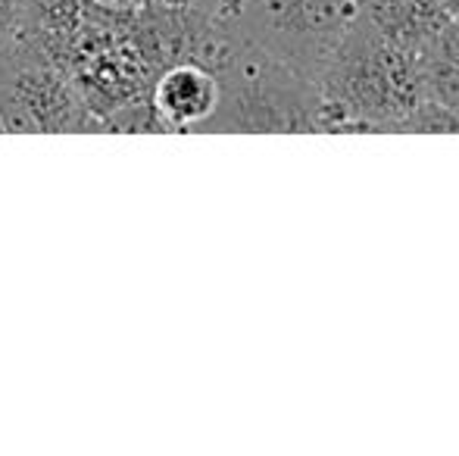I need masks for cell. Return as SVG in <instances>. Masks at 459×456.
Masks as SVG:
<instances>
[{"mask_svg":"<svg viewBox=\"0 0 459 456\" xmlns=\"http://www.w3.org/2000/svg\"><path fill=\"white\" fill-rule=\"evenodd\" d=\"M319 132H397L422 104V54L385 41L359 22L316 82Z\"/></svg>","mask_w":459,"mask_h":456,"instance_id":"cell-1","label":"cell"},{"mask_svg":"<svg viewBox=\"0 0 459 456\" xmlns=\"http://www.w3.org/2000/svg\"><path fill=\"white\" fill-rule=\"evenodd\" d=\"M216 75L222 98L200 132H319V88L241 35Z\"/></svg>","mask_w":459,"mask_h":456,"instance_id":"cell-2","label":"cell"},{"mask_svg":"<svg viewBox=\"0 0 459 456\" xmlns=\"http://www.w3.org/2000/svg\"><path fill=\"white\" fill-rule=\"evenodd\" d=\"M359 22V0H231V31L316 85Z\"/></svg>","mask_w":459,"mask_h":456,"instance_id":"cell-3","label":"cell"},{"mask_svg":"<svg viewBox=\"0 0 459 456\" xmlns=\"http://www.w3.org/2000/svg\"><path fill=\"white\" fill-rule=\"evenodd\" d=\"M219 98V75L197 60H182L153 82V125L163 132H200L216 113Z\"/></svg>","mask_w":459,"mask_h":456,"instance_id":"cell-4","label":"cell"},{"mask_svg":"<svg viewBox=\"0 0 459 456\" xmlns=\"http://www.w3.org/2000/svg\"><path fill=\"white\" fill-rule=\"evenodd\" d=\"M359 16L385 41L422 56L435 44L441 25L450 19L441 0H363Z\"/></svg>","mask_w":459,"mask_h":456,"instance_id":"cell-5","label":"cell"},{"mask_svg":"<svg viewBox=\"0 0 459 456\" xmlns=\"http://www.w3.org/2000/svg\"><path fill=\"white\" fill-rule=\"evenodd\" d=\"M422 94L459 116V63L437 54L422 56Z\"/></svg>","mask_w":459,"mask_h":456,"instance_id":"cell-6","label":"cell"},{"mask_svg":"<svg viewBox=\"0 0 459 456\" xmlns=\"http://www.w3.org/2000/svg\"><path fill=\"white\" fill-rule=\"evenodd\" d=\"M410 132H422V134L450 132V134H459V116L444 110V107H437L435 100L422 98V104L406 116V122L400 125V134H410Z\"/></svg>","mask_w":459,"mask_h":456,"instance_id":"cell-7","label":"cell"},{"mask_svg":"<svg viewBox=\"0 0 459 456\" xmlns=\"http://www.w3.org/2000/svg\"><path fill=\"white\" fill-rule=\"evenodd\" d=\"M429 54H437V56H444V60L459 63V16H450L447 22L441 25V31H437Z\"/></svg>","mask_w":459,"mask_h":456,"instance_id":"cell-8","label":"cell"},{"mask_svg":"<svg viewBox=\"0 0 459 456\" xmlns=\"http://www.w3.org/2000/svg\"><path fill=\"white\" fill-rule=\"evenodd\" d=\"M441 6L447 10V16H459V0H441Z\"/></svg>","mask_w":459,"mask_h":456,"instance_id":"cell-9","label":"cell"},{"mask_svg":"<svg viewBox=\"0 0 459 456\" xmlns=\"http://www.w3.org/2000/svg\"><path fill=\"white\" fill-rule=\"evenodd\" d=\"M4 19H6V0H0V29H4Z\"/></svg>","mask_w":459,"mask_h":456,"instance_id":"cell-10","label":"cell"},{"mask_svg":"<svg viewBox=\"0 0 459 456\" xmlns=\"http://www.w3.org/2000/svg\"><path fill=\"white\" fill-rule=\"evenodd\" d=\"M359 4H363V0H359Z\"/></svg>","mask_w":459,"mask_h":456,"instance_id":"cell-11","label":"cell"}]
</instances>
